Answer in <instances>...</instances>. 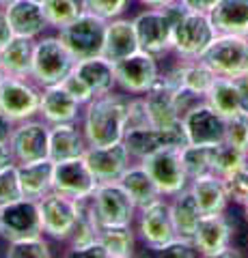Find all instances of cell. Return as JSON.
Listing matches in <instances>:
<instances>
[{
  "label": "cell",
  "mask_w": 248,
  "mask_h": 258,
  "mask_svg": "<svg viewBox=\"0 0 248 258\" xmlns=\"http://www.w3.org/2000/svg\"><path fill=\"white\" fill-rule=\"evenodd\" d=\"M67 256H76V258H108V252L100 239L91 241V243H84L80 247H69Z\"/></svg>",
  "instance_id": "cell-47"
},
{
  "label": "cell",
  "mask_w": 248,
  "mask_h": 258,
  "mask_svg": "<svg viewBox=\"0 0 248 258\" xmlns=\"http://www.w3.org/2000/svg\"><path fill=\"white\" fill-rule=\"evenodd\" d=\"M233 237H235V226L225 211L216 215H203L194 237H192V243L199 249V256L216 258L225 247L233 245Z\"/></svg>",
  "instance_id": "cell-18"
},
{
  "label": "cell",
  "mask_w": 248,
  "mask_h": 258,
  "mask_svg": "<svg viewBox=\"0 0 248 258\" xmlns=\"http://www.w3.org/2000/svg\"><path fill=\"white\" fill-rule=\"evenodd\" d=\"M205 101L210 103L216 112H220L222 116H233L237 112H242L235 78L216 76L212 86L207 88V93H205Z\"/></svg>",
  "instance_id": "cell-33"
},
{
  "label": "cell",
  "mask_w": 248,
  "mask_h": 258,
  "mask_svg": "<svg viewBox=\"0 0 248 258\" xmlns=\"http://www.w3.org/2000/svg\"><path fill=\"white\" fill-rule=\"evenodd\" d=\"M91 200L102 226L134 224L136 213H138V207L119 181L97 183Z\"/></svg>",
  "instance_id": "cell-12"
},
{
  "label": "cell",
  "mask_w": 248,
  "mask_h": 258,
  "mask_svg": "<svg viewBox=\"0 0 248 258\" xmlns=\"http://www.w3.org/2000/svg\"><path fill=\"white\" fill-rule=\"evenodd\" d=\"M134 228L138 239L149 249L160 252L171 239L177 237L173 217H171V203L166 198H158L156 203L140 207L134 220Z\"/></svg>",
  "instance_id": "cell-8"
},
{
  "label": "cell",
  "mask_w": 248,
  "mask_h": 258,
  "mask_svg": "<svg viewBox=\"0 0 248 258\" xmlns=\"http://www.w3.org/2000/svg\"><path fill=\"white\" fill-rule=\"evenodd\" d=\"M13 37H15V32L9 24V18H7V11L0 9V52L5 50V45L9 43Z\"/></svg>",
  "instance_id": "cell-49"
},
{
  "label": "cell",
  "mask_w": 248,
  "mask_h": 258,
  "mask_svg": "<svg viewBox=\"0 0 248 258\" xmlns=\"http://www.w3.org/2000/svg\"><path fill=\"white\" fill-rule=\"evenodd\" d=\"M37 203L41 213L43 235L59 243H69L78 222V200L52 189Z\"/></svg>",
  "instance_id": "cell-5"
},
{
  "label": "cell",
  "mask_w": 248,
  "mask_h": 258,
  "mask_svg": "<svg viewBox=\"0 0 248 258\" xmlns=\"http://www.w3.org/2000/svg\"><path fill=\"white\" fill-rule=\"evenodd\" d=\"M95 187H97V179L93 176L84 155L54 161V172H52L54 191H61L74 200H84L93 196Z\"/></svg>",
  "instance_id": "cell-17"
},
{
  "label": "cell",
  "mask_w": 248,
  "mask_h": 258,
  "mask_svg": "<svg viewBox=\"0 0 248 258\" xmlns=\"http://www.w3.org/2000/svg\"><path fill=\"white\" fill-rule=\"evenodd\" d=\"M244 220H246V222H248V203H246V205H244Z\"/></svg>",
  "instance_id": "cell-56"
},
{
  "label": "cell",
  "mask_w": 248,
  "mask_h": 258,
  "mask_svg": "<svg viewBox=\"0 0 248 258\" xmlns=\"http://www.w3.org/2000/svg\"><path fill=\"white\" fill-rule=\"evenodd\" d=\"M201 60L216 76H227V78L242 76L248 62V39L218 32L214 37V41L210 43V47L203 52Z\"/></svg>",
  "instance_id": "cell-10"
},
{
  "label": "cell",
  "mask_w": 248,
  "mask_h": 258,
  "mask_svg": "<svg viewBox=\"0 0 248 258\" xmlns=\"http://www.w3.org/2000/svg\"><path fill=\"white\" fill-rule=\"evenodd\" d=\"M119 183L125 187V191L132 196V200L138 209L156 203L158 198H164L162 194H160L156 181L151 179V174L145 170V166H142L140 161H132L130 168L121 174Z\"/></svg>",
  "instance_id": "cell-31"
},
{
  "label": "cell",
  "mask_w": 248,
  "mask_h": 258,
  "mask_svg": "<svg viewBox=\"0 0 248 258\" xmlns=\"http://www.w3.org/2000/svg\"><path fill=\"white\" fill-rule=\"evenodd\" d=\"M188 189L192 191V196L196 198L199 207H201L203 215H216V213H225L229 207V194H227V185L225 179L218 174H203L192 179Z\"/></svg>",
  "instance_id": "cell-24"
},
{
  "label": "cell",
  "mask_w": 248,
  "mask_h": 258,
  "mask_svg": "<svg viewBox=\"0 0 248 258\" xmlns=\"http://www.w3.org/2000/svg\"><path fill=\"white\" fill-rule=\"evenodd\" d=\"M41 86L33 78L9 76L0 86V108L13 123L39 116Z\"/></svg>",
  "instance_id": "cell-11"
},
{
  "label": "cell",
  "mask_w": 248,
  "mask_h": 258,
  "mask_svg": "<svg viewBox=\"0 0 248 258\" xmlns=\"http://www.w3.org/2000/svg\"><path fill=\"white\" fill-rule=\"evenodd\" d=\"M160 58L147 52H134L115 62L117 86L127 95H145L160 78Z\"/></svg>",
  "instance_id": "cell-14"
},
{
  "label": "cell",
  "mask_w": 248,
  "mask_h": 258,
  "mask_svg": "<svg viewBox=\"0 0 248 258\" xmlns=\"http://www.w3.org/2000/svg\"><path fill=\"white\" fill-rule=\"evenodd\" d=\"M237 149H244L248 153V114L237 112L233 116H227V140Z\"/></svg>",
  "instance_id": "cell-43"
},
{
  "label": "cell",
  "mask_w": 248,
  "mask_h": 258,
  "mask_svg": "<svg viewBox=\"0 0 248 258\" xmlns=\"http://www.w3.org/2000/svg\"><path fill=\"white\" fill-rule=\"evenodd\" d=\"M84 159L97 183L119 181L134 161L123 140L108 144V147H89V151L84 153Z\"/></svg>",
  "instance_id": "cell-19"
},
{
  "label": "cell",
  "mask_w": 248,
  "mask_h": 258,
  "mask_svg": "<svg viewBox=\"0 0 248 258\" xmlns=\"http://www.w3.org/2000/svg\"><path fill=\"white\" fill-rule=\"evenodd\" d=\"M11 3H13V0H0V9H5V7L11 5Z\"/></svg>",
  "instance_id": "cell-55"
},
{
  "label": "cell",
  "mask_w": 248,
  "mask_h": 258,
  "mask_svg": "<svg viewBox=\"0 0 248 258\" xmlns=\"http://www.w3.org/2000/svg\"><path fill=\"white\" fill-rule=\"evenodd\" d=\"M169 203H171V217H173L177 237L192 241V237H194V232L199 228V222L203 220V211H201V207H199L196 198L192 196V191L186 187L179 194H175Z\"/></svg>",
  "instance_id": "cell-28"
},
{
  "label": "cell",
  "mask_w": 248,
  "mask_h": 258,
  "mask_svg": "<svg viewBox=\"0 0 248 258\" xmlns=\"http://www.w3.org/2000/svg\"><path fill=\"white\" fill-rule=\"evenodd\" d=\"M158 254L162 256H177V258H194L199 256V249L194 247L190 239H183V237H175L166 243Z\"/></svg>",
  "instance_id": "cell-46"
},
{
  "label": "cell",
  "mask_w": 248,
  "mask_h": 258,
  "mask_svg": "<svg viewBox=\"0 0 248 258\" xmlns=\"http://www.w3.org/2000/svg\"><path fill=\"white\" fill-rule=\"evenodd\" d=\"M13 127H15V123L5 114L3 108H0V142H9L11 134H13Z\"/></svg>",
  "instance_id": "cell-52"
},
{
  "label": "cell",
  "mask_w": 248,
  "mask_h": 258,
  "mask_svg": "<svg viewBox=\"0 0 248 258\" xmlns=\"http://www.w3.org/2000/svg\"><path fill=\"white\" fill-rule=\"evenodd\" d=\"M106 24L108 20H104L95 13L82 11L74 22L59 28V37L76 60L102 56L104 39H106Z\"/></svg>",
  "instance_id": "cell-3"
},
{
  "label": "cell",
  "mask_w": 248,
  "mask_h": 258,
  "mask_svg": "<svg viewBox=\"0 0 248 258\" xmlns=\"http://www.w3.org/2000/svg\"><path fill=\"white\" fill-rule=\"evenodd\" d=\"M142 7H147V9H162V7L175 3V0H138Z\"/></svg>",
  "instance_id": "cell-53"
},
{
  "label": "cell",
  "mask_w": 248,
  "mask_h": 258,
  "mask_svg": "<svg viewBox=\"0 0 248 258\" xmlns=\"http://www.w3.org/2000/svg\"><path fill=\"white\" fill-rule=\"evenodd\" d=\"M18 172H20L24 198L39 200L47 191H52L54 161L50 157L39 159V161H28V164H18Z\"/></svg>",
  "instance_id": "cell-30"
},
{
  "label": "cell",
  "mask_w": 248,
  "mask_h": 258,
  "mask_svg": "<svg viewBox=\"0 0 248 258\" xmlns=\"http://www.w3.org/2000/svg\"><path fill=\"white\" fill-rule=\"evenodd\" d=\"M5 256L7 258H50L52 249L45 235H39V237H28L20 241H9Z\"/></svg>",
  "instance_id": "cell-39"
},
{
  "label": "cell",
  "mask_w": 248,
  "mask_h": 258,
  "mask_svg": "<svg viewBox=\"0 0 248 258\" xmlns=\"http://www.w3.org/2000/svg\"><path fill=\"white\" fill-rule=\"evenodd\" d=\"M181 164L186 170L188 179H196V176L210 174L212 172V147H203V144H186L181 149Z\"/></svg>",
  "instance_id": "cell-37"
},
{
  "label": "cell",
  "mask_w": 248,
  "mask_h": 258,
  "mask_svg": "<svg viewBox=\"0 0 248 258\" xmlns=\"http://www.w3.org/2000/svg\"><path fill=\"white\" fill-rule=\"evenodd\" d=\"M235 84H237V91H239V106H242V112L248 114V76L246 74L237 76Z\"/></svg>",
  "instance_id": "cell-50"
},
{
  "label": "cell",
  "mask_w": 248,
  "mask_h": 258,
  "mask_svg": "<svg viewBox=\"0 0 248 258\" xmlns=\"http://www.w3.org/2000/svg\"><path fill=\"white\" fill-rule=\"evenodd\" d=\"M100 230H102V224H100L97 213H95L91 196L84 200H78V222H76L74 235L69 239V247H80L84 243H91V241L100 239Z\"/></svg>",
  "instance_id": "cell-35"
},
{
  "label": "cell",
  "mask_w": 248,
  "mask_h": 258,
  "mask_svg": "<svg viewBox=\"0 0 248 258\" xmlns=\"http://www.w3.org/2000/svg\"><path fill=\"white\" fill-rule=\"evenodd\" d=\"M43 11L52 28H63L84 11L82 0H43Z\"/></svg>",
  "instance_id": "cell-38"
},
{
  "label": "cell",
  "mask_w": 248,
  "mask_h": 258,
  "mask_svg": "<svg viewBox=\"0 0 248 258\" xmlns=\"http://www.w3.org/2000/svg\"><path fill=\"white\" fill-rule=\"evenodd\" d=\"M5 11L13 32L18 37L39 39L45 28H50L43 5L37 3V0H13L11 5L5 7Z\"/></svg>",
  "instance_id": "cell-22"
},
{
  "label": "cell",
  "mask_w": 248,
  "mask_h": 258,
  "mask_svg": "<svg viewBox=\"0 0 248 258\" xmlns=\"http://www.w3.org/2000/svg\"><path fill=\"white\" fill-rule=\"evenodd\" d=\"M76 67V58L61 41V37H39L35 43L33 78L39 86L61 84Z\"/></svg>",
  "instance_id": "cell-4"
},
{
  "label": "cell",
  "mask_w": 248,
  "mask_h": 258,
  "mask_svg": "<svg viewBox=\"0 0 248 258\" xmlns=\"http://www.w3.org/2000/svg\"><path fill=\"white\" fill-rule=\"evenodd\" d=\"M183 5V9L194 11V13H212L218 0H179Z\"/></svg>",
  "instance_id": "cell-48"
},
{
  "label": "cell",
  "mask_w": 248,
  "mask_h": 258,
  "mask_svg": "<svg viewBox=\"0 0 248 258\" xmlns=\"http://www.w3.org/2000/svg\"><path fill=\"white\" fill-rule=\"evenodd\" d=\"M138 50L140 47H138V37H136L134 20H127V18L108 20L102 56H106L108 60L117 62V60H121L125 56H130Z\"/></svg>",
  "instance_id": "cell-25"
},
{
  "label": "cell",
  "mask_w": 248,
  "mask_h": 258,
  "mask_svg": "<svg viewBox=\"0 0 248 258\" xmlns=\"http://www.w3.org/2000/svg\"><path fill=\"white\" fill-rule=\"evenodd\" d=\"M61 84L65 86V88H67V93H69V95H74L76 99L82 103V106H86V103H89L93 97H95V93L91 91V86L86 84L84 80L76 74V71H71V74H69L65 80H63Z\"/></svg>",
  "instance_id": "cell-45"
},
{
  "label": "cell",
  "mask_w": 248,
  "mask_h": 258,
  "mask_svg": "<svg viewBox=\"0 0 248 258\" xmlns=\"http://www.w3.org/2000/svg\"><path fill=\"white\" fill-rule=\"evenodd\" d=\"M74 71L91 86L95 97L113 93L117 88L115 62L108 60L106 56H91V58H84V60H76Z\"/></svg>",
  "instance_id": "cell-27"
},
{
  "label": "cell",
  "mask_w": 248,
  "mask_h": 258,
  "mask_svg": "<svg viewBox=\"0 0 248 258\" xmlns=\"http://www.w3.org/2000/svg\"><path fill=\"white\" fill-rule=\"evenodd\" d=\"M43 235L39 203L33 198H20L0 207V237L7 243Z\"/></svg>",
  "instance_id": "cell-13"
},
{
  "label": "cell",
  "mask_w": 248,
  "mask_h": 258,
  "mask_svg": "<svg viewBox=\"0 0 248 258\" xmlns=\"http://www.w3.org/2000/svg\"><path fill=\"white\" fill-rule=\"evenodd\" d=\"M18 161H15V155L9 147V142H0V170H5V168H11L15 166Z\"/></svg>",
  "instance_id": "cell-51"
},
{
  "label": "cell",
  "mask_w": 248,
  "mask_h": 258,
  "mask_svg": "<svg viewBox=\"0 0 248 258\" xmlns=\"http://www.w3.org/2000/svg\"><path fill=\"white\" fill-rule=\"evenodd\" d=\"M244 74L248 76V62H246V67H244Z\"/></svg>",
  "instance_id": "cell-57"
},
{
  "label": "cell",
  "mask_w": 248,
  "mask_h": 258,
  "mask_svg": "<svg viewBox=\"0 0 248 258\" xmlns=\"http://www.w3.org/2000/svg\"><path fill=\"white\" fill-rule=\"evenodd\" d=\"M138 47L156 58L173 52V18L164 9H145L134 18Z\"/></svg>",
  "instance_id": "cell-6"
},
{
  "label": "cell",
  "mask_w": 248,
  "mask_h": 258,
  "mask_svg": "<svg viewBox=\"0 0 248 258\" xmlns=\"http://www.w3.org/2000/svg\"><path fill=\"white\" fill-rule=\"evenodd\" d=\"M248 161V153L244 149H237L229 142H220L212 147V172L218 176H229L239 166H244Z\"/></svg>",
  "instance_id": "cell-36"
},
{
  "label": "cell",
  "mask_w": 248,
  "mask_h": 258,
  "mask_svg": "<svg viewBox=\"0 0 248 258\" xmlns=\"http://www.w3.org/2000/svg\"><path fill=\"white\" fill-rule=\"evenodd\" d=\"M7 78H9V74H7V69L3 67V62H0V86H3V82Z\"/></svg>",
  "instance_id": "cell-54"
},
{
  "label": "cell",
  "mask_w": 248,
  "mask_h": 258,
  "mask_svg": "<svg viewBox=\"0 0 248 258\" xmlns=\"http://www.w3.org/2000/svg\"><path fill=\"white\" fill-rule=\"evenodd\" d=\"M140 164L145 166V170L156 181L158 189L164 198H173L175 194H179L190 185V179L181 164V149L177 147L160 149L151 155L142 157Z\"/></svg>",
  "instance_id": "cell-7"
},
{
  "label": "cell",
  "mask_w": 248,
  "mask_h": 258,
  "mask_svg": "<svg viewBox=\"0 0 248 258\" xmlns=\"http://www.w3.org/2000/svg\"><path fill=\"white\" fill-rule=\"evenodd\" d=\"M210 18L216 32L248 39V0H218Z\"/></svg>",
  "instance_id": "cell-26"
},
{
  "label": "cell",
  "mask_w": 248,
  "mask_h": 258,
  "mask_svg": "<svg viewBox=\"0 0 248 258\" xmlns=\"http://www.w3.org/2000/svg\"><path fill=\"white\" fill-rule=\"evenodd\" d=\"M35 43L37 39L18 37L15 35L5 50L0 52V62L9 76L15 78H30L33 76V58H35Z\"/></svg>",
  "instance_id": "cell-29"
},
{
  "label": "cell",
  "mask_w": 248,
  "mask_h": 258,
  "mask_svg": "<svg viewBox=\"0 0 248 258\" xmlns=\"http://www.w3.org/2000/svg\"><path fill=\"white\" fill-rule=\"evenodd\" d=\"M130 97L121 93L97 95L82 108V129L89 147H108L125 136V116Z\"/></svg>",
  "instance_id": "cell-1"
},
{
  "label": "cell",
  "mask_w": 248,
  "mask_h": 258,
  "mask_svg": "<svg viewBox=\"0 0 248 258\" xmlns=\"http://www.w3.org/2000/svg\"><path fill=\"white\" fill-rule=\"evenodd\" d=\"M123 142L134 161H140L142 157L151 155L160 149L166 147H177L183 149L188 144V136L183 123L179 120L177 125L171 127H158V125H147V127H138V129H127L123 136Z\"/></svg>",
  "instance_id": "cell-9"
},
{
  "label": "cell",
  "mask_w": 248,
  "mask_h": 258,
  "mask_svg": "<svg viewBox=\"0 0 248 258\" xmlns=\"http://www.w3.org/2000/svg\"><path fill=\"white\" fill-rule=\"evenodd\" d=\"M227 194L229 200L239 207H244L248 203V161L244 166H239L237 170H233L229 176H225Z\"/></svg>",
  "instance_id": "cell-40"
},
{
  "label": "cell",
  "mask_w": 248,
  "mask_h": 258,
  "mask_svg": "<svg viewBox=\"0 0 248 258\" xmlns=\"http://www.w3.org/2000/svg\"><path fill=\"white\" fill-rule=\"evenodd\" d=\"M183 129L188 136V144H203L214 147L227 140V116L216 112L205 99L196 103L181 116Z\"/></svg>",
  "instance_id": "cell-16"
},
{
  "label": "cell",
  "mask_w": 248,
  "mask_h": 258,
  "mask_svg": "<svg viewBox=\"0 0 248 258\" xmlns=\"http://www.w3.org/2000/svg\"><path fill=\"white\" fill-rule=\"evenodd\" d=\"M37 3H43V0H37Z\"/></svg>",
  "instance_id": "cell-58"
},
{
  "label": "cell",
  "mask_w": 248,
  "mask_h": 258,
  "mask_svg": "<svg viewBox=\"0 0 248 258\" xmlns=\"http://www.w3.org/2000/svg\"><path fill=\"white\" fill-rule=\"evenodd\" d=\"M218 35L210 13H194L183 9L173 22V52L179 60H196Z\"/></svg>",
  "instance_id": "cell-2"
},
{
  "label": "cell",
  "mask_w": 248,
  "mask_h": 258,
  "mask_svg": "<svg viewBox=\"0 0 248 258\" xmlns=\"http://www.w3.org/2000/svg\"><path fill=\"white\" fill-rule=\"evenodd\" d=\"M130 3L132 0H82V7L84 11L100 15L104 20H115L125 13Z\"/></svg>",
  "instance_id": "cell-42"
},
{
  "label": "cell",
  "mask_w": 248,
  "mask_h": 258,
  "mask_svg": "<svg viewBox=\"0 0 248 258\" xmlns=\"http://www.w3.org/2000/svg\"><path fill=\"white\" fill-rule=\"evenodd\" d=\"M169 71H171V76L177 80L179 88H186V91H192V93H196L201 97H205L207 88L212 86L214 78H216V74L207 67L201 58H196V60H179Z\"/></svg>",
  "instance_id": "cell-32"
},
{
  "label": "cell",
  "mask_w": 248,
  "mask_h": 258,
  "mask_svg": "<svg viewBox=\"0 0 248 258\" xmlns=\"http://www.w3.org/2000/svg\"><path fill=\"white\" fill-rule=\"evenodd\" d=\"M136 228L134 224L102 226L100 241L108 252V258H130L136 254Z\"/></svg>",
  "instance_id": "cell-34"
},
{
  "label": "cell",
  "mask_w": 248,
  "mask_h": 258,
  "mask_svg": "<svg viewBox=\"0 0 248 258\" xmlns=\"http://www.w3.org/2000/svg\"><path fill=\"white\" fill-rule=\"evenodd\" d=\"M89 151V140L82 125L78 123H57L50 125V159L63 161L71 157H82Z\"/></svg>",
  "instance_id": "cell-23"
},
{
  "label": "cell",
  "mask_w": 248,
  "mask_h": 258,
  "mask_svg": "<svg viewBox=\"0 0 248 258\" xmlns=\"http://www.w3.org/2000/svg\"><path fill=\"white\" fill-rule=\"evenodd\" d=\"M177 91H179V86L173 82V78L169 74H160L158 82L145 93L151 125L171 127V125H177L181 120L179 112H177V103H175Z\"/></svg>",
  "instance_id": "cell-20"
},
{
  "label": "cell",
  "mask_w": 248,
  "mask_h": 258,
  "mask_svg": "<svg viewBox=\"0 0 248 258\" xmlns=\"http://www.w3.org/2000/svg\"><path fill=\"white\" fill-rule=\"evenodd\" d=\"M24 198L22 191V183H20V172H18V164L11 168L0 170V207L15 203V200Z\"/></svg>",
  "instance_id": "cell-41"
},
{
  "label": "cell",
  "mask_w": 248,
  "mask_h": 258,
  "mask_svg": "<svg viewBox=\"0 0 248 258\" xmlns=\"http://www.w3.org/2000/svg\"><path fill=\"white\" fill-rule=\"evenodd\" d=\"M82 103L74 95L67 93L63 84H52L41 88V101H39V116L47 125L57 123H78L82 116Z\"/></svg>",
  "instance_id": "cell-21"
},
{
  "label": "cell",
  "mask_w": 248,
  "mask_h": 258,
  "mask_svg": "<svg viewBox=\"0 0 248 258\" xmlns=\"http://www.w3.org/2000/svg\"><path fill=\"white\" fill-rule=\"evenodd\" d=\"M147 125H151V118H149L145 95L130 97V103H127V116H125V132L127 129L147 127Z\"/></svg>",
  "instance_id": "cell-44"
},
{
  "label": "cell",
  "mask_w": 248,
  "mask_h": 258,
  "mask_svg": "<svg viewBox=\"0 0 248 258\" xmlns=\"http://www.w3.org/2000/svg\"><path fill=\"white\" fill-rule=\"evenodd\" d=\"M9 147L18 164L39 161L50 157V125L43 118H28L15 123Z\"/></svg>",
  "instance_id": "cell-15"
}]
</instances>
